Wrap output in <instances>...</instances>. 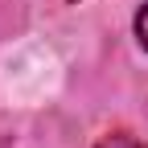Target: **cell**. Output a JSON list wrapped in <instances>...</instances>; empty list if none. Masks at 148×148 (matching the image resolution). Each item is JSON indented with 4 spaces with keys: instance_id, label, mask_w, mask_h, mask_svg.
<instances>
[{
    "instance_id": "1",
    "label": "cell",
    "mask_w": 148,
    "mask_h": 148,
    "mask_svg": "<svg viewBox=\"0 0 148 148\" xmlns=\"http://www.w3.org/2000/svg\"><path fill=\"white\" fill-rule=\"evenodd\" d=\"M99 148H144V144L132 136H107V140H99Z\"/></svg>"
},
{
    "instance_id": "2",
    "label": "cell",
    "mask_w": 148,
    "mask_h": 148,
    "mask_svg": "<svg viewBox=\"0 0 148 148\" xmlns=\"http://www.w3.org/2000/svg\"><path fill=\"white\" fill-rule=\"evenodd\" d=\"M136 37H140V45L148 49V4L136 12Z\"/></svg>"
}]
</instances>
